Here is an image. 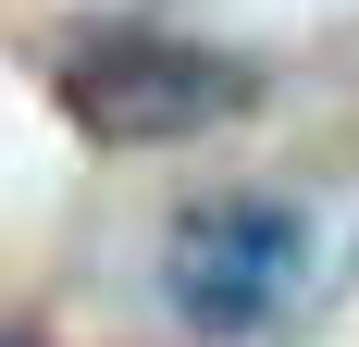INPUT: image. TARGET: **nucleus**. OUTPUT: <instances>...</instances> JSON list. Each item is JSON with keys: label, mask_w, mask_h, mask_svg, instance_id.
Returning <instances> with one entry per match:
<instances>
[{"label": "nucleus", "mask_w": 359, "mask_h": 347, "mask_svg": "<svg viewBox=\"0 0 359 347\" xmlns=\"http://www.w3.org/2000/svg\"><path fill=\"white\" fill-rule=\"evenodd\" d=\"M62 112L100 149H161V137H198L223 112H248V63L198 50V37H161V25H111L62 63Z\"/></svg>", "instance_id": "obj_1"}, {"label": "nucleus", "mask_w": 359, "mask_h": 347, "mask_svg": "<svg viewBox=\"0 0 359 347\" xmlns=\"http://www.w3.org/2000/svg\"><path fill=\"white\" fill-rule=\"evenodd\" d=\"M297 285H310V211L297 199H211L161 248V298L186 335H260V322H285Z\"/></svg>", "instance_id": "obj_2"}, {"label": "nucleus", "mask_w": 359, "mask_h": 347, "mask_svg": "<svg viewBox=\"0 0 359 347\" xmlns=\"http://www.w3.org/2000/svg\"><path fill=\"white\" fill-rule=\"evenodd\" d=\"M0 347H13V335H0Z\"/></svg>", "instance_id": "obj_3"}]
</instances>
